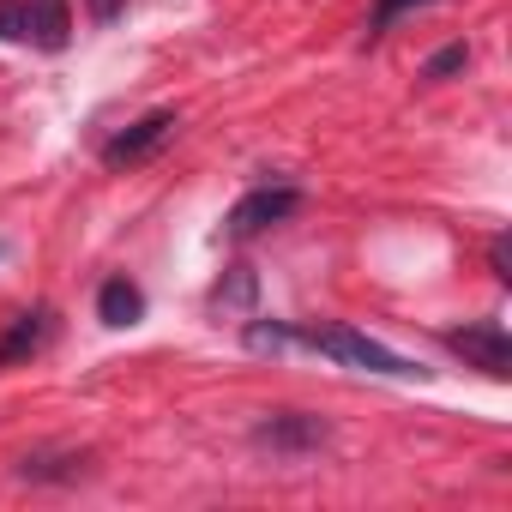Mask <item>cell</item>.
<instances>
[{
    "label": "cell",
    "instance_id": "6da1fadb",
    "mask_svg": "<svg viewBox=\"0 0 512 512\" xmlns=\"http://www.w3.org/2000/svg\"><path fill=\"white\" fill-rule=\"evenodd\" d=\"M296 344H308V350H320V356H332V362H344V368H362V374H386V380H422L428 368H416L410 356H398V350H386L380 338H368V332H356V326H296Z\"/></svg>",
    "mask_w": 512,
    "mask_h": 512
},
{
    "label": "cell",
    "instance_id": "7a4b0ae2",
    "mask_svg": "<svg viewBox=\"0 0 512 512\" xmlns=\"http://www.w3.org/2000/svg\"><path fill=\"white\" fill-rule=\"evenodd\" d=\"M296 205H302V193H296L290 181H266V187H253V193H241V199L229 205L223 235H229V241H253V235H266L272 223L296 217Z\"/></svg>",
    "mask_w": 512,
    "mask_h": 512
},
{
    "label": "cell",
    "instance_id": "3957f363",
    "mask_svg": "<svg viewBox=\"0 0 512 512\" xmlns=\"http://www.w3.org/2000/svg\"><path fill=\"white\" fill-rule=\"evenodd\" d=\"M326 440H332V428L320 416H308V410H272V416L253 422V446L272 452V458H308Z\"/></svg>",
    "mask_w": 512,
    "mask_h": 512
},
{
    "label": "cell",
    "instance_id": "277c9868",
    "mask_svg": "<svg viewBox=\"0 0 512 512\" xmlns=\"http://www.w3.org/2000/svg\"><path fill=\"white\" fill-rule=\"evenodd\" d=\"M446 350L464 356V368H482L488 380H506L512 374V338L500 320H476V326H452L446 332Z\"/></svg>",
    "mask_w": 512,
    "mask_h": 512
},
{
    "label": "cell",
    "instance_id": "5b68a950",
    "mask_svg": "<svg viewBox=\"0 0 512 512\" xmlns=\"http://www.w3.org/2000/svg\"><path fill=\"white\" fill-rule=\"evenodd\" d=\"M175 127H181V115L175 109H151V115H139L133 127H121L109 145H103V163L109 169H127V163H145L163 139H175Z\"/></svg>",
    "mask_w": 512,
    "mask_h": 512
},
{
    "label": "cell",
    "instance_id": "8992f818",
    "mask_svg": "<svg viewBox=\"0 0 512 512\" xmlns=\"http://www.w3.org/2000/svg\"><path fill=\"white\" fill-rule=\"evenodd\" d=\"M49 338H55V308H49V302H43V308L13 314V326L0 332V374L19 368V362H31V356H43V350H49Z\"/></svg>",
    "mask_w": 512,
    "mask_h": 512
},
{
    "label": "cell",
    "instance_id": "52a82bcc",
    "mask_svg": "<svg viewBox=\"0 0 512 512\" xmlns=\"http://www.w3.org/2000/svg\"><path fill=\"white\" fill-rule=\"evenodd\" d=\"M25 43L43 55H61L73 43V13L67 0H25Z\"/></svg>",
    "mask_w": 512,
    "mask_h": 512
},
{
    "label": "cell",
    "instance_id": "ba28073f",
    "mask_svg": "<svg viewBox=\"0 0 512 512\" xmlns=\"http://www.w3.org/2000/svg\"><path fill=\"white\" fill-rule=\"evenodd\" d=\"M97 320L103 326H139L145 320V290L133 284V278H103V290H97Z\"/></svg>",
    "mask_w": 512,
    "mask_h": 512
},
{
    "label": "cell",
    "instance_id": "9c48e42d",
    "mask_svg": "<svg viewBox=\"0 0 512 512\" xmlns=\"http://www.w3.org/2000/svg\"><path fill=\"white\" fill-rule=\"evenodd\" d=\"M85 452H25L19 458V476L25 482H79L85 476Z\"/></svg>",
    "mask_w": 512,
    "mask_h": 512
},
{
    "label": "cell",
    "instance_id": "30bf717a",
    "mask_svg": "<svg viewBox=\"0 0 512 512\" xmlns=\"http://www.w3.org/2000/svg\"><path fill=\"white\" fill-rule=\"evenodd\" d=\"M253 290H260V284H253V272H247V266H229L223 284L211 290V308H217V314H247V308H253Z\"/></svg>",
    "mask_w": 512,
    "mask_h": 512
},
{
    "label": "cell",
    "instance_id": "8fae6325",
    "mask_svg": "<svg viewBox=\"0 0 512 512\" xmlns=\"http://www.w3.org/2000/svg\"><path fill=\"white\" fill-rule=\"evenodd\" d=\"M458 67H470V49H464V43H446V49L422 67V79H428V85H440V79H452Z\"/></svg>",
    "mask_w": 512,
    "mask_h": 512
},
{
    "label": "cell",
    "instance_id": "7c38bea8",
    "mask_svg": "<svg viewBox=\"0 0 512 512\" xmlns=\"http://www.w3.org/2000/svg\"><path fill=\"white\" fill-rule=\"evenodd\" d=\"M0 43H25V0H0Z\"/></svg>",
    "mask_w": 512,
    "mask_h": 512
},
{
    "label": "cell",
    "instance_id": "4fadbf2b",
    "mask_svg": "<svg viewBox=\"0 0 512 512\" xmlns=\"http://www.w3.org/2000/svg\"><path fill=\"white\" fill-rule=\"evenodd\" d=\"M488 266H494V278H500V284H512V241H506V235H494V241H488Z\"/></svg>",
    "mask_w": 512,
    "mask_h": 512
},
{
    "label": "cell",
    "instance_id": "5bb4252c",
    "mask_svg": "<svg viewBox=\"0 0 512 512\" xmlns=\"http://www.w3.org/2000/svg\"><path fill=\"white\" fill-rule=\"evenodd\" d=\"M416 7H428V0H380V7H374V31H386L392 19H404V13H416Z\"/></svg>",
    "mask_w": 512,
    "mask_h": 512
},
{
    "label": "cell",
    "instance_id": "9a60e30c",
    "mask_svg": "<svg viewBox=\"0 0 512 512\" xmlns=\"http://www.w3.org/2000/svg\"><path fill=\"white\" fill-rule=\"evenodd\" d=\"M85 7H91V19H97V25H115V19L127 13V0H85Z\"/></svg>",
    "mask_w": 512,
    "mask_h": 512
}]
</instances>
